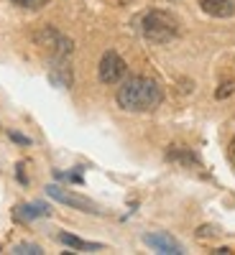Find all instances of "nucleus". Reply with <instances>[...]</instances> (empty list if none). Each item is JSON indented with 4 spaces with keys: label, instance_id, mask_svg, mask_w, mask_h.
<instances>
[{
    "label": "nucleus",
    "instance_id": "1",
    "mask_svg": "<svg viewBox=\"0 0 235 255\" xmlns=\"http://www.w3.org/2000/svg\"><path fill=\"white\" fill-rule=\"evenodd\" d=\"M115 100L120 105V110H125V113H151L161 105L164 90L156 79L136 74V77H128L120 84Z\"/></svg>",
    "mask_w": 235,
    "mask_h": 255
},
{
    "label": "nucleus",
    "instance_id": "2",
    "mask_svg": "<svg viewBox=\"0 0 235 255\" xmlns=\"http://www.w3.org/2000/svg\"><path fill=\"white\" fill-rule=\"evenodd\" d=\"M141 36L146 41H151V44H169L172 38L179 36V20L172 15V13H166V10H146L141 15Z\"/></svg>",
    "mask_w": 235,
    "mask_h": 255
},
{
    "label": "nucleus",
    "instance_id": "3",
    "mask_svg": "<svg viewBox=\"0 0 235 255\" xmlns=\"http://www.w3.org/2000/svg\"><path fill=\"white\" fill-rule=\"evenodd\" d=\"M46 194L54 199V202H61V204H67V207H74L79 212H90V215H102V209L87 199V197H82V194H74V191H67V189H61L56 184H49L46 186Z\"/></svg>",
    "mask_w": 235,
    "mask_h": 255
},
{
    "label": "nucleus",
    "instance_id": "4",
    "mask_svg": "<svg viewBox=\"0 0 235 255\" xmlns=\"http://www.w3.org/2000/svg\"><path fill=\"white\" fill-rule=\"evenodd\" d=\"M125 61L118 51H105L100 59V67H97V77L102 84H118L125 77Z\"/></svg>",
    "mask_w": 235,
    "mask_h": 255
},
{
    "label": "nucleus",
    "instance_id": "5",
    "mask_svg": "<svg viewBox=\"0 0 235 255\" xmlns=\"http://www.w3.org/2000/svg\"><path fill=\"white\" fill-rule=\"evenodd\" d=\"M143 243L156 250V253H164V255H182V245L172 238V235H166V232H148V235H143Z\"/></svg>",
    "mask_w": 235,
    "mask_h": 255
},
{
    "label": "nucleus",
    "instance_id": "6",
    "mask_svg": "<svg viewBox=\"0 0 235 255\" xmlns=\"http://www.w3.org/2000/svg\"><path fill=\"white\" fill-rule=\"evenodd\" d=\"M49 79L54 87H72V67L69 59H51V69H49Z\"/></svg>",
    "mask_w": 235,
    "mask_h": 255
},
{
    "label": "nucleus",
    "instance_id": "7",
    "mask_svg": "<svg viewBox=\"0 0 235 255\" xmlns=\"http://www.w3.org/2000/svg\"><path fill=\"white\" fill-rule=\"evenodd\" d=\"M51 215V209L46 204H41V202H31V204H18L13 209V217L18 222H33L38 217H49Z\"/></svg>",
    "mask_w": 235,
    "mask_h": 255
},
{
    "label": "nucleus",
    "instance_id": "8",
    "mask_svg": "<svg viewBox=\"0 0 235 255\" xmlns=\"http://www.w3.org/2000/svg\"><path fill=\"white\" fill-rule=\"evenodd\" d=\"M200 8L212 18H230L235 13V0H200Z\"/></svg>",
    "mask_w": 235,
    "mask_h": 255
},
{
    "label": "nucleus",
    "instance_id": "9",
    "mask_svg": "<svg viewBox=\"0 0 235 255\" xmlns=\"http://www.w3.org/2000/svg\"><path fill=\"white\" fill-rule=\"evenodd\" d=\"M56 240H59L61 245L72 248V250H79V253H100V250H105L100 243H87V240H82V238H77V235H69V232H59Z\"/></svg>",
    "mask_w": 235,
    "mask_h": 255
},
{
    "label": "nucleus",
    "instance_id": "10",
    "mask_svg": "<svg viewBox=\"0 0 235 255\" xmlns=\"http://www.w3.org/2000/svg\"><path fill=\"white\" fill-rule=\"evenodd\" d=\"M169 161H174V163H182V166H200L197 156L189 151V148H182V145H172V151L166 153Z\"/></svg>",
    "mask_w": 235,
    "mask_h": 255
},
{
    "label": "nucleus",
    "instance_id": "11",
    "mask_svg": "<svg viewBox=\"0 0 235 255\" xmlns=\"http://www.w3.org/2000/svg\"><path fill=\"white\" fill-rule=\"evenodd\" d=\"M10 253L13 255H41L44 250H41V245H36V243H18Z\"/></svg>",
    "mask_w": 235,
    "mask_h": 255
},
{
    "label": "nucleus",
    "instance_id": "12",
    "mask_svg": "<svg viewBox=\"0 0 235 255\" xmlns=\"http://www.w3.org/2000/svg\"><path fill=\"white\" fill-rule=\"evenodd\" d=\"M235 92V82H223L220 87H218V92H215V97L218 100H225V97H230Z\"/></svg>",
    "mask_w": 235,
    "mask_h": 255
},
{
    "label": "nucleus",
    "instance_id": "13",
    "mask_svg": "<svg viewBox=\"0 0 235 255\" xmlns=\"http://www.w3.org/2000/svg\"><path fill=\"white\" fill-rule=\"evenodd\" d=\"M10 3L23 5V8H41V5H46L49 0H10Z\"/></svg>",
    "mask_w": 235,
    "mask_h": 255
},
{
    "label": "nucleus",
    "instance_id": "14",
    "mask_svg": "<svg viewBox=\"0 0 235 255\" xmlns=\"http://www.w3.org/2000/svg\"><path fill=\"white\" fill-rule=\"evenodd\" d=\"M8 135H10V140H13V143H20V145H31V138H28V135H20V133H15V130H10Z\"/></svg>",
    "mask_w": 235,
    "mask_h": 255
},
{
    "label": "nucleus",
    "instance_id": "15",
    "mask_svg": "<svg viewBox=\"0 0 235 255\" xmlns=\"http://www.w3.org/2000/svg\"><path fill=\"white\" fill-rule=\"evenodd\" d=\"M15 176H18L20 184H28V176H26V171H23V163H18V166H15Z\"/></svg>",
    "mask_w": 235,
    "mask_h": 255
},
{
    "label": "nucleus",
    "instance_id": "16",
    "mask_svg": "<svg viewBox=\"0 0 235 255\" xmlns=\"http://www.w3.org/2000/svg\"><path fill=\"white\" fill-rule=\"evenodd\" d=\"M230 161H233V166H235V138L230 140Z\"/></svg>",
    "mask_w": 235,
    "mask_h": 255
}]
</instances>
